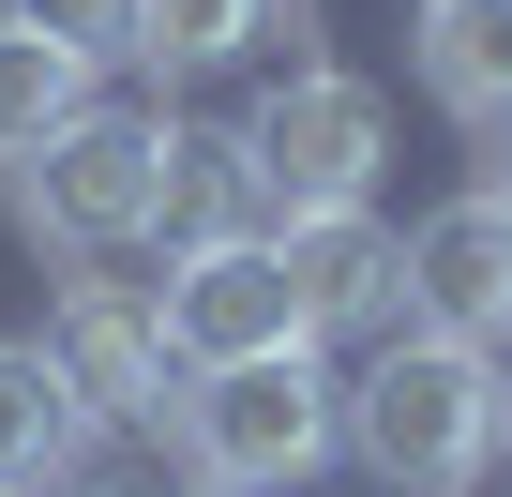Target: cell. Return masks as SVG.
<instances>
[{
  "label": "cell",
  "instance_id": "cell-1",
  "mask_svg": "<svg viewBox=\"0 0 512 497\" xmlns=\"http://www.w3.org/2000/svg\"><path fill=\"white\" fill-rule=\"evenodd\" d=\"M347 452L392 482V497H467L482 452H497V362L482 347H437V332H392L347 392Z\"/></svg>",
  "mask_w": 512,
  "mask_h": 497
},
{
  "label": "cell",
  "instance_id": "cell-2",
  "mask_svg": "<svg viewBox=\"0 0 512 497\" xmlns=\"http://www.w3.org/2000/svg\"><path fill=\"white\" fill-rule=\"evenodd\" d=\"M166 407H181V452H196L211 497H287V482H317V467L347 452V392L317 377V347L211 362V377L166 392Z\"/></svg>",
  "mask_w": 512,
  "mask_h": 497
},
{
  "label": "cell",
  "instance_id": "cell-3",
  "mask_svg": "<svg viewBox=\"0 0 512 497\" xmlns=\"http://www.w3.org/2000/svg\"><path fill=\"white\" fill-rule=\"evenodd\" d=\"M377 151H392V106L332 61L272 76L241 121V181H256V226H302V211H362L377 196Z\"/></svg>",
  "mask_w": 512,
  "mask_h": 497
},
{
  "label": "cell",
  "instance_id": "cell-4",
  "mask_svg": "<svg viewBox=\"0 0 512 497\" xmlns=\"http://www.w3.org/2000/svg\"><path fill=\"white\" fill-rule=\"evenodd\" d=\"M151 136L166 121H121V106H76L31 166H16V211L31 241H61V257H106V241L151 226Z\"/></svg>",
  "mask_w": 512,
  "mask_h": 497
},
{
  "label": "cell",
  "instance_id": "cell-5",
  "mask_svg": "<svg viewBox=\"0 0 512 497\" xmlns=\"http://www.w3.org/2000/svg\"><path fill=\"white\" fill-rule=\"evenodd\" d=\"M46 377H61L91 422H166V317H151V287L76 272V287L46 302Z\"/></svg>",
  "mask_w": 512,
  "mask_h": 497
},
{
  "label": "cell",
  "instance_id": "cell-6",
  "mask_svg": "<svg viewBox=\"0 0 512 497\" xmlns=\"http://www.w3.org/2000/svg\"><path fill=\"white\" fill-rule=\"evenodd\" d=\"M151 317H166V362H181V377L302 347V317H287V272H272V226H256V241H211V257H166Z\"/></svg>",
  "mask_w": 512,
  "mask_h": 497
},
{
  "label": "cell",
  "instance_id": "cell-7",
  "mask_svg": "<svg viewBox=\"0 0 512 497\" xmlns=\"http://www.w3.org/2000/svg\"><path fill=\"white\" fill-rule=\"evenodd\" d=\"M272 272H287L302 347H317V332H407V226H377V211H302V226H272Z\"/></svg>",
  "mask_w": 512,
  "mask_h": 497
},
{
  "label": "cell",
  "instance_id": "cell-8",
  "mask_svg": "<svg viewBox=\"0 0 512 497\" xmlns=\"http://www.w3.org/2000/svg\"><path fill=\"white\" fill-rule=\"evenodd\" d=\"M407 332H437V347H512V211H497L482 181L407 226Z\"/></svg>",
  "mask_w": 512,
  "mask_h": 497
},
{
  "label": "cell",
  "instance_id": "cell-9",
  "mask_svg": "<svg viewBox=\"0 0 512 497\" xmlns=\"http://www.w3.org/2000/svg\"><path fill=\"white\" fill-rule=\"evenodd\" d=\"M136 241H181V257H211V241H256L241 136H211V121H166V136H151V226H136Z\"/></svg>",
  "mask_w": 512,
  "mask_h": 497
},
{
  "label": "cell",
  "instance_id": "cell-10",
  "mask_svg": "<svg viewBox=\"0 0 512 497\" xmlns=\"http://www.w3.org/2000/svg\"><path fill=\"white\" fill-rule=\"evenodd\" d=\"M91 407L46 377V347H16L0 332V497H61V482H91Z\"/></svg>",
  "mask_w": 512,
  "mask_h": 497
},
{
  "label": "cell",
  "instance_id": "cell-11",
  "mask_svg": "<svg viewBox=\"0 0 512 497\" xmlns=\"http://www.w3.org/2000/svg\"><path fill=\"white\" fill-rule=\"evenodd\" d=\"M422 91L452 121H512V0H422Z\"/></svg>",
  "mask_w": 512,
  "mask_h": 497
},
{
  "label": "cell",
  "instance_id": "cell-12",
  "mask_svg": "<svg viewBox=\"0 0 512 497\" xmlns=\"http://www.w3.org/2000/svg\"><path fill=\"white\" fill-rule=\"evenodd\" d=\"M76 106H91V76H76L61 46H31L16 16H0V166H31V151H46Z\"/></svg>",
  "mask_w": 512,
  "mask_h": 497
},
{
  "label": "cell",
  "instance_id": "cell-13",
  "mask_svg": "<svg viewBox=\"0 0 512 497\" xmlns=\"http://www.w3.org/2000/svg\"><path fill=\"white\" fill-rule=\"evenodd\" d=\"M256 31H272V0H136V61H181V76L256 61Z\"/></svg>",
  "mask_w": 512,
  "mask_h": 497
},
{
  "label": "cell",
  "instance_id": "cell-14",
  "mask_svg": "<svg viewBox=\"0 0 512 497\" xmlns=\"http://www.w3.org/2000/svg\"><path fill=\"white\" fill-rule=\"evenodd\" d=\"M0 16H16L31 46H61L76 76H121L136 61V0H0Z\"/></svg>",
  "mask_w": 512,
  "mask_h": 497
},
{
  "label": "cell",
  "instance_id": "cell-15",
  "mask_svg": "<svg viewBox=\"0 0 512 497\" xmlns=\"http://www.w3.org/2000/svg\"><path fill=\"white\" fill-rule=\"evenodd\" d=\"M482 196H497V211H512V151H497V166H482Z\"/></svg>",
  "mask_w": 512,
  "mask_h": 497
},
{
  "label": "cell",
  "instance_id": "cell-16",
  "mask_svg": "<svg viewBox=\"0 0 512 497\" xmlns=\"http://www.w3.org/2000/svg\"><path fill=\"white\" fill-rule=\"evenodd\" d=\"M497 452H512V377H497Z\"/></svg>",
  "mask_w": 512,
  "mask_h": 497
},
{
  "label": "cell",
  "instance_id": "cell-17",
  "mask_svg": "<svg viewBox=\"0 0 512 497\" xmlns=\"http://www.w3.org/2000/svg\"><path fill=\"white\" fill-rule=\"evenodd\" d=\"M61 497H121V482H61Z\"/></svg>",
  "mask_w": 512,
  "mask_h": 497
},
{
  "label": "cell",
  "instance_id": "cell-18",
  "mask_svg": "<svg viewBox=\"0 0 512 497\" xmlns=\"http://www.w3.org/2000/svg\"><path fill=\"white\" fill-rule=\"evenodd\" d=\"M196 497H211V482H196Z\"/></svg>",
  "mask_w": 512,
  "mask_h": 497
}]
</instances>
